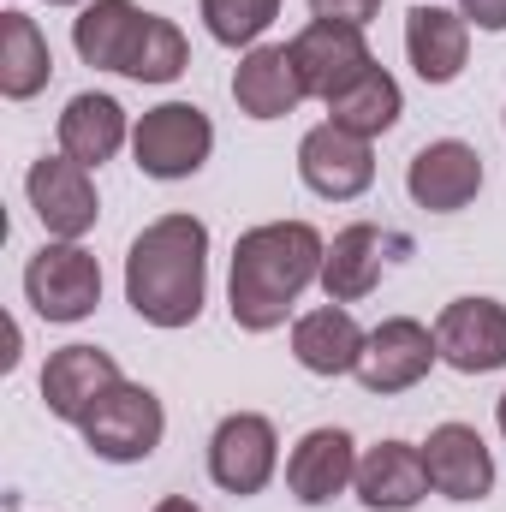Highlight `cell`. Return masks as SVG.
<instances>
[{
  "label": "cell",
  "mask_w": 506,
  "mask_h": 512,
  "mask_svg": "<svg viewBox=\"0 0 506 512\" xmlns=\"http://www.w3.org/2000/svg\"><path fill=\"white\" fill-rule=\"evenodd\" d=\"M322 256H328V239L310 221H262L251 233H239L233 274H227L233 328H245V334L286 328L298 298L310 286H322Z\"/></svg>",
  "instance_id": "1"
},
{
  "label": "cell",
  "mask_w": 506,
  "mask_h": 512,
  "mask_svg": "<svg viewBox=\"0 0 506 512\" xmlns=\"http://www.w3.org/2000/svg\"><path fill=\"white\" fill-rule=\"evenodd\" d=\"M126 304L137 322L179 334L209 304V227L197 215L149 221L126 251Z\"/></svg>",
  "instance_id": "2"
},
{
  "label": "cell",
  "mask_w": 506,
  "mask_h": 512,
  "mask_svg": "<svg viewBox=\"0 0 506 512\" xmlns=\"http://www.w3.org/2000/svg\"><path fill=\"white\" fill-rule=\"evenodd\" d=\"M209 155H215V120L197 102H161L131 126V161L143 179H161V185L197 179Z\"/></svg>",
  "instance_id": "3"
},
{
  "label": "cell",
  "mask_w": 506,
  "mask_h": 512,
  "mask_svg": "<svg viewBox=\"0 0 506 512\" xmlns=\"http://www.w3.org/2000/svg\"><path fill=\"white\" fill-rule=\"evenodd\" d=\"M78 435H84V447H90L96 459H108V465H143V459H155V447H161V435H167L161 393L143 387V382H114L96 399V411L78 423Z\"/></svg>",
  "instance_id": "4"
},
{
  "label": "cell",
  "mask_w": 506,
  "mask_h": 512,
  "mask_svg": "<svg viewBox=\"0 0 506 512\" xmlns=\"http://www.w3.org/2000/svg\"><path fill=\"white\" fill-rule=\"evenodd\" d=\"M24 298L42 322L72 328V322L96 316V304H102V262L78 239H48L24 262Z\"/></svg>",
  "instance_id": "5"
},
{
  "label": "cell",
  "mask_w": 506,
  "mask_h": 512,
  "mask_svg": "<svg viewBox=\"0 0 506 512\" xmlns=\"http://www.w3.org/2000/svg\"><path fill=\"white\" fill-rule=\"evenodd\" d=\"M274 471H280L274 423L262 411H227L215 423V435H209V477H215V489L251 501V495H262L274 483Z\"/></svg>",
  "instance_id": "6"
},
{
  "label": "cell",
  "mask_w": 506,
  "mask_h": 512,
  "mask_svg": "<svg viewBox=\"0 0 506 512\" xmlns=\"http://www.w3.org/2000/svg\"><path fill=\"white\" fill-rule=\"evenodd\" d=\"M24 197L42 221L48 239H84L102 221V197H96V173L72 155H42L24 173Z\"/></svg>",
  "instance_id": "7"
},
{
  "label": "cell",
  "mask_w": 506,
  "mask_h": 512,
  "mask_svg": "<svg viewBox=\"0 0 506 512\" xmlns=\"http://www.w3.org/2000/svg\"><path fill=\"white\" fill-rule=\"evenodd\" d=\"M298 179L322 203H352V197H364L376 185V143L322 120V126H310L298 137Z\"/></svg>",
  "instance_id": "8"
},
{
  "label": "cell",
  "mask_w": 506,
  "mask_h": 512,
  "mask_svg": "<svg viewBox=\"0 0 506 512\" xmlns=\"http://www.w3.org/2000/svg\"><path fill=\"white\" fill-rule=\"evenodd\" d=\"M286 48H292L298 78H304V96H310V102H322V108H328L346 84H358V78L376 66V54H370V42H364V30H358V24L310 18Z\"/></svg>",
  "instance_id": "9"
},
{
  "label": "cell",
  "mask_w": 506,
  "mask_h": 512,
  "mask_svg": "<svg viewBox=\"0 0 506 512\" xmlns=\"http://www.w3.org/2000/svg\"><path fill=\"white\" fill-rule=\"evenodd\" d=\"M435 364H441L435 328H423L417 316H387V322L370 328L364 358H358V370H352V376L364 382V393L393 399V393H411V387L423 382Z\"/></svg>",
  "instance_id": "10"
},
{
  "label": "cell",
  "mask_w": 506,
  "mask_h": 512,
  "mask_svg": "<svg viewBox=\"0 0 506 512\" xmlns=\"http://www.w3.org/2000/svg\"><path fill=\"white\" fill-rule=\"evenodd\" d=\"M441 364L459 376H495L506 370V304L501 298H453L435 316Z\"/></svg>",
  "instance_id": "11"
},
{
  "label": "cell",
  "mask_w": 506,
  "mask_h": 512,
  "mask_svg": "<svg viewBox=\"0 0 506 512\" xmlns=\"http://www.w3.org/2000/svg\"><path fill=\"white\" fill-rule=\"evenodd\" d=\"M483 191V155L465 137H435L411 155L405 167V197L429 215H459Z\"/></svg>",
  "instance_id": "12"
},
{
  "label": "cell",
  "mask_w": 506,
  "mask_h": 512,
  "mask_svg": "<svg viewBox=\"0 0 506 512\" xmlns=\"http://www.w3.org/2000/svg\"><path fill=\"white\" fill-rule=\"evenodd\" d=\"M358 483V441L334 423L298 435V447L286 453V495L298 507H334L340 495H352Z\"/></svg>",
  "instance_id": "13"
},
{
  "label": "cell",
  "mask_w": 506,
  "mask_h": 512,
  "mask_svg": "<svg viewBox=\"0 0 506 512\" xmlns=\"http://www.w3.org/2000/svg\"><path fill=\"white\" fill-rule=\"evenodd\" d=\"M429 489L447 501H489L495 495V453L471 423H435L423 441Z\"/></svg>",
  "instance_id": "14"
},
{
  "label": "cell",
  "mask_w": 506,
  "mask_h": 512,
  "mask_svg": "<svg viewBox=\"0 0 506 512\" xmlns=\"http://www.w3.org/2000/svg\"><path fill=\"white\" fill-rule=\"evenodd\" d=\"M114 382H126L120 364H114V352H102V346H60L42 364V405H48V417H60V423L78 429Z\"/></svg>",
  "instance_id": "15"
},
{
  "label": "cell",
  "mask_w": 506,
  "mask_h": 512,
  "mask_svg": "<svg viewBox=\"0 0 506 512\" xmlns=\"http://www.w3.org/2000/svg\"><path fill=\"white\" fill-rule=\"evenodd\" d=\"M405 60L429 90L453 84L471 60V18L453 6H411L405 12Z\"/></svg>",
  "instance_id": "16"
},
{
  "label": "cell",
  "mask_w": 506,
  "mask_h": 512,
  "mask_svg": "<svg viewBox=\"0 0 506 512\" xmlns=\"http://www.w3.org/2000/svg\"><path fill=\"white\" fill-rule=\"evenodd\" d=\"M233 102L251 120H286V114H298V102H310L286 42H256V48L239 54V66H233Z\"/></svg>",
  "instance_id": "17"
},
{
  "label": "cell",
  "mask_w": 506,
  "mask_h": 512,
  "mask_svg": "<svg viewBox=\"0 0 506 512\" xmlns=\"http://www.w3.org/2000/svg\"><path fill=\"white\" fill-rule=\"evenodd\" d=\"M352 495L370 512H411L429 495V465H423V447L411 441H376L358 453V483Z\"/></svg>",
  "instance_id": "18"
},
{
  "label": "cell",
  "mask_w": 506,
  "mask_h": 512,
  "mask_svg": "<svg viewBox=\"0 0 506 512\" xmlns=\"http://www.w3.org/2000/svg\"><path fill=\"white\" fill-rule=\"evenodd\" d=\"M54 137H60V155H72V161H84V167L96 173V167H108V161L131 143V120L108 90H84V96H72V102L60 108Z\"/></svg>",
  "instance_id": "19"
},
{
  "label": "cell",
  "mask_w": 506,
  "mask_h": 512,
  "mask_svg": "<svg viewBox=\"0 0 506 512\" xmlns=\"http://www.w3.org/2000/svg\"><path fill=\"white\" fill-rule=\"evenodd\" d=\"M364 328H358V316L346 310V304H322V310H304L298 322H292V358H298V370H310V376H352L358 370V358H364Z\"/></svg>",
  "instance_id": "20"
},
{
  "label": "cell",
  "mask_w": 506,
  "mask_h": 512,
  "mask_svg": "<svg viewBox=\"0 0 506 512\" xmlns=\"http://www.w3.org/2000/svg\"><path fill=\"white\" fill-rule=\"evenodd\" d=\"M381 268H387V239L370 221H352L328 239V256H322V292L328 304H358L381 286Z\"/></svg>",
  "instance_id": "21"
},
{
  "label": "cell",
  "mask_w": 506,
  "mask_h": 512,
  "mask_svg": "<svg viewBox=\"0 0 506 512\" xmlns=\"http://www.w3.org/2000/svg\"><path fill=\"white\" fill-rule=\"evenodd\" d=\"M143 18H149V12H143L137 0H90V6H78V18H72V48H78V60L96 66V72H126L131 42H137Z\"/></svg>",
  "instance_id": "22"
},
{
  "label": "cell",
  "mask_w": 506,
  "mask_h": 512,
  "mask_svg": "<svg viewBox=\"0 0 506 512\" xmlns=\"http://www.w3.org/2000/svg\"><path fill=\"white\" fill-rule=\"evenodd\" d=\"M54 78V48L42 36V24L30 12H0V96L6 102H30L42 96Z\"/></svg>",
  "instance_id": "23"
},
{
  "label": "cell",
  "mask_w": 506,
  "mask_h": 512,
  "mask_svg": "<svg viewBox=\"0 0 506 512\" xmlns=\"http://www.w3.org/2000/svg\"><path fill=\"white\" fill-rule=\"evenodd\" d=\"M399 114H405V90H399V78L387 72V66H370L358 84H346L334 102H328V120L346 131H358V137H387V131L399 126Z\"/></svg>",
  "instance_id": "24"
},
{
  "label": "cell",
  "mask_w": 506,
  "mask_h": 512,
  "mask_svg": "<svg viewBox=\"0 0 506 512\" xmlns=\"http://www.w3.org/2000/svg\"><path fill=\"white\" fill-rule=\"evenodd\" d=\"M185 66H191V42H185V30H179L173 18L149 12L143 30H137V42H131V60H126L120 78H131V84H173Z\"/></svg>",
  "instance_id": "25"
},
{
  "label": "cell",
  "mask_w": 506,
  "mask_h": 512,
  "mask_svg": "<svg viewBox=\"0 0 506 512\" xmlns=\"http://www.w3.org/2000/svg\"><path fill=\"white\" fill-rule=\"evenodd\" d=\"M203 12V30L221 42V48H256L268 36V24L280 18V0H197Z\"/></svg>",
  "instance_id": "26"
},
{
  "label": "cell",
  "mask_w": 506,
  "mask_h": 512,
  "mask_svg": "<svg viewBox=\"0 0 506 512\" xmlns=\"http://www.w3.org/2000/svg\"><path fill=\"white\" fill-rule=\"evenodd\" d=\"M381 12V0H310V18H328V24H370Z\"/></svg>",
  "instance_id": "27"
},
{
  "label": "cell",
  "mask_w": 506,
  "mask_h": 512,
  "mask_svg": "<svg viewBox=\"0 0 506 512\" xmlns=\"http://www.w3.org/2000/svg\"><path fill=\"white\" fill-rule=\"evenodd\" d=\"M459 12L471 18V30H489V36L506 30V0H459Z\"/></svg>",
  "instance_id": "28"
},
{
  "label": "cell",
  "mask_w": 506,
  "mask_h": 512,
  "mask_svg": "<svg viewBox=\"0 0 506 512\" xmlns=\"http://www.w3.org/2000/svg\"><path fill=\"white\" fill-rule=\"evenodd\" d=\"M149 512H203V507H197V501H185V495H161Z\"/></svg>",
  "instance_id": "29"
},
{
  "label": "cell",
  "mask_w": 506,
  "mask_h": 512,
  "mask_svg": "<svg viewBox=\"0 0 506 512\" xmlns=\"http://www.w3.org/2000/svg\"><path fill=\"white\" fill-rule=\"evenodd\" d=\"M495 429H501V441H506V393L495 399Z\"/></svg>",
  "instance_id": "30"
},
{
  "label": "cell",
  "mask_w": 506,
  "mask_h": 512,
  "mask_svg": "<svg viewBox=\"0 0 506 512\" xmlns=\"http://www.w3.org/2000/svg\"><path fill=\"white\" fill-rule=\"evenodd\" d=\"M48 6H90V0H48Z\"/></svg>",
  "instance_id": "31"
}]
</instances>
